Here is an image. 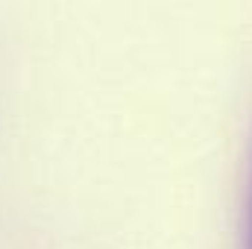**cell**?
Wrapping results in <instances>:
<instances>
[{
	"label": "cell",
	"mask_w": 252,
	"mask_h": 249,
	"mask_svg": "<svg viewBox=\"0 0 252 249\" xmlns=\"http://www.w3.org/2000/svg\"><path fill=\"white\" fill-rule=\"evenodd\" d=\"M250 249H252V214H250Z\"/></svg>",
	"instance_id": "obj_1"
}]
</instances>
